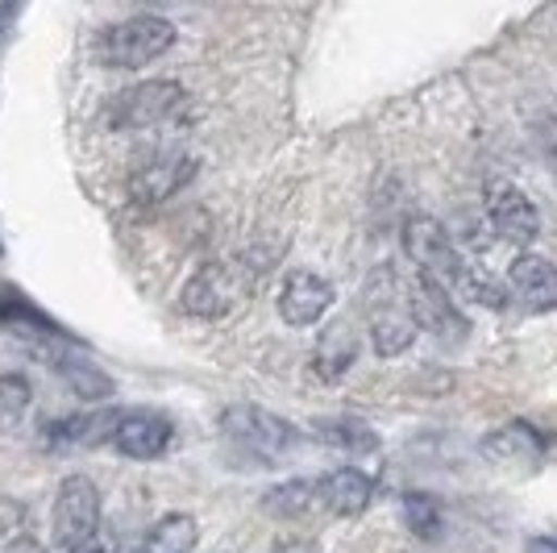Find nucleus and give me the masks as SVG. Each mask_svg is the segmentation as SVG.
<instances>
[{
	"instance_id": "nucleus-6",
	"label": "nucleus",
	"mask_w": 557,
	"mask_h": 553,
	"mask_svg": "<svg viewBox=\"0 0 557 553\" xmlns=\"http://www.w3.org/2000/svg\"><path fill=\"white\" fill-rule=\"evenodd\" d=\"M96 529H100V491L92 479L67 475L54 495V541L75 553L96 541Z\"/></svg>"
},
{
	"instance_id": "nucleus-11",
	"label": "nucleus",
	"mask_w": 557,
	"mask_h": 553,
	"mask_svg": "<svg viewBox=\"0 0 557 553\" xmlns=\"http://www.w3.org/2000/svg\"><path fill=\"white\" fill-rule=\"evenodd\" d=\"M479 450H483V458L520 470V466H541L545 462L549 438L536 425H529V420H508V425L491 429L487 438L479 441Z\"/></svg>"
},
{
	"instance_id": "nucleus-9",
	"label": "nucleus",
	"mask_w": 557,
	"mask_h": 553,
	"mask_svg": "<svg viewBox=\"0 0 557 553\" xmlns=\"http://www.w3.org/2000/svg\"><path fill=\"white\" fill-rule=\"evenodd\" d=\"M508 300H516L520 312L545 317L557 312V262L541 254H516L508 262Z\"/></svg>"
},
{
	"instance_id": "nucleus-20",
	"label": "nucleus",
	"mask_w": 557,
	"mask_h": 553,
	"mask_svg": "<svg viewBox=\"0 0 557 553\" xmlns=\"http://www.w3.org/2000/svg\"><path fill=\"white\" fill-rule=\"evenodd\" d=\"M399 516H404L408 532H417L420 541H437L445 532V504L429 491H408L399 500Z\"/></svg>"
},
{
	"instance_id": "nucleus-26",
	"label": "nucleus",
	"mask_w": 557,
	"mask_h": 553,
	"mask_svg": "<svg viewBox=\"0 0 557 553\" xmlns=\"http://www.w3.org/2000/svg\"><path fill=\"white\" fill-rule=\"evenodd\" d=\"M13 17H17V9L13 4H0V34H4V25H13Z\"/></svg>"
},
{
	"instance_id": "nucleus-25",
	"label": "nucleus",
	"mask_w": 557,
	"mask_h": 553,
	"mask_svg": "<svg viewBox=\"0 0 557 553\" xmlns=\"http://www.w3.org/2000/svg\"><path fill=\"white\" fill-rule=\"evenodd\" d=\"M524 553H557V532H536V537H529Z\"/></svg>"
},
{
	"instance_id": "nucleus-23",
	"label": "nucleus",
	"mask_w": 557,
	"mask_h": 553,
	"mask_svg": "<svg viewBox=\"0 0 557 553\" xmlns=\"http://www.w3.org/2000/svg\"><path fill=\"white\" fill-rule=\"evenodd\" d=\"M533 142L541 146V159L549 162V171L557 175V105H545L533 116Z\"/></svg>"
},
{
	"instance_id": "nucleus-10",
	"label": "nucleus",
	"mask_w": 557,
	"mask_h": 553,
	"mask_svg": "<svg viewBox=\"0 0 557 553\" xmlns=\"http://www.w3.org/2000/svg\"><path fill=\"white\" fill-rule=\"evenodd\" d=\"M333 300H337V292L329 279L312 275V271H292L278 292V317L292 329H312L333 308Z\"/></svg>"
},
{
	"instance_id": "nucleus-1",
	"label": "nucleus",
	"mask_w": 557,
	"mask_h": 553,
	"mask_svg": "<svg viewBox=\"0 0 557 553\" xmlns=\"http://www.w3.org/2000/svg\"><path fill=\"white\" fill-rule=\"evenodd\" d=\"M404 254L417 267V279L442 287L449 300H474L483 304V308H504L508 304V292L499 283L479 275L462 258L454 233L445 230L437 217H429V212H412L404 221Z\"/></svg>"
},
{
	"instance_id": "nucleus-5",
	"label": "nucleus",
	"mask_w": 557,
	"mask_h": 553,
	"mask_svg": "<svg viewBox=\"0 0 557 553\" xmlns=\"http://www.w3.org/2000/svg\"><path fill=\"white\" fill-rule=\"evenodd\" d=\"M187 93L175 79H146L134 88H121V93L104 105V125L116 134H129V130H150V125H163L171 116L184 109Z\"/></svg>"
},
{
	"instance_id": "nucleus-13",
	"label": "nucleus",
	"mask_w": 557,
	"mask_h": 553,
	"mask_svg": "<svg viewBox=\"0 0 557 553\" xmlns=\"http://www.w3.org/2000/svg\"><path fill=\"white\" fill-rule=\"evenodd\" d=\"M175 438L171 420L159 413H146V408H134V413H121L116 416V429H113V445L134 462H154L166 454V445Z\"/></svg>"
},
{
	"instance_id": "nucleus-2",
	"label": "nucleus",
	"mask_w": 557,
	"mask_h": 553,
	"mask_svg": "<svg viewBox=\"0 0 557 553\" xmlns=\"http://www.w3.org/2000/svg\"><path fill=\"white\" fill-rule=\"evenodd\" d=\"M221 433L237 450V458L258 462V466H275V462L292 458L304 441V433L292 420L267 413V408H255V404H233V408H225Z\"/></svg>"
},
{
	"instance_id": "nucleus-3",
	"label": "nucleus",
	"mask_w": 557,
	"mask_h": 553,
	"mask_svg": "<svg viewBox=\"0 0 557 553\" xmlns=\"http://www.w3.org/2000/svg\"><path fill=\"white\" fill-rule=\"evenodd\" d=\"M175 38L180 34H175V25L166 22V17L141 13V17H129V22L121 25H109L100 34V42H96V54H100L104 67L134 71L154 63V59H163L166 50L175 47Z\"/></svg>"
},
{
	"instance_id": "nucleus-8",
	"label": "nucleus",
	"mask_w": 557,
	"mask_h": 553,
	"mask_svg": "<svg viewBox=\"0 0 557 553\" xmlns=\"http://www.w3.org/2000/svg\"><path fill=\"white\" fill-rule=\"evenodd\" d=\"M242 292H246V271L242 267H233V262H209V267H200L196 275L187 279L180 304H184V312H191V317L212 321V317H225L233 304L242 300Z\"/></svg>"
},
{
	"instance_id": "nucleus-4",
	"label": "nucleus",
	"mask_w": 557,
	"mask_h": 553,
	"mask_svg": "<svg viewBox=\"0 0 557 553\" xmlns=\"http://www.w3.org/2000/svg\"><path fill=\"white\" fill-rule=\"evenodd\" d=\"M371 346L379 358H399L404 349H412L417 342V317H412V300H408V287L392 275V271H379L371 279Z\"/></svg>"
},
{
	"instance_id": "nucleus-24",
	"label": "nucleus",
	"mask_w": 557,
	"mask_h": 553,
	"mask_svg": "<svg viewBox=\"0 0 557 553\" xmlns=\"http://www.w3.org/2000/svg\"><path fill=\"white\" fill-rule=\"evenodd\" d=\"M29 408V383L22 374H0V420H17Z\"/></svg>"
},
{
	"instance_id": "nucleus-14",
	"label": "nucleus",
	"mask_w": 557,
	"mask_h": 553,
	"mask_svg": "<svg viewBox=\"0 0 557 553\" xmlns=\"http://www.w3.org/2000/svg\"><path fill=\"white\" fill-rule=\"evenodd\" d=\"M408 300H412V317H417L420 333H433L437 342H449V346H454V342H466L470 324H466V317L458 312V304L449 300L442 287L417 279V283L408 287Z\"/></svg>"
},
{
	"instance_id": "nucleus-22",
	"label": "nucleus",
	"mask_w": 557,
	"mask_h": 553,
	"mask_svg": "<svg viewBox=\"0 0 557 553\" xmlns=\"http://www.w3.org/2000/svg\"><path fill=\"white\" fill-rule=\"evenodd\" d=\"M54 367H59L63 383L79 400H104V395H113V379L100 367H92V362H79L75 354H54Z\"/></svg>"
},
{
	"instance_id": "nucleus-27",
	"label": "nucleus",
	"mask_w": 557,
	"mask_h": 553,
	"mask_svg": "<svg viewBox=\"0 0 557 553\" xmlns=\"http://www.w3.org/2000/svg\"><path fill=\"white\" fill-rule=\"evenodd\" d=\"M129 553H141V550H129Z\"/></svg>"
},
{
	"instance_id": "nucleus-15",
	"label": "nucleus",
	"mask_w": 557,
	"mask_h": 553,
	"mask_svg": "<svg viewBox=\"0 0 557 553\" xmlns=\"http://www.w3.org/2000/svg\"><path fill=\"white\" fill-rule=\"evenodd\" d=\"M317 495H321V507L333 512V516H362L374 500V479L358 466H337L317 479Z\"/></svg>"
},
{
	"instance_id": "nucleus-21",
	"label": "nucleus",
	"mask_w": 557,
	"mask_h": 553,
	"mask_svg": "<svg viewBox=\"0 0 557 553\" xmlns=\"http://www.w3.org/2000/svg\"><path fill=\"white\" fill-rule=\"evenodd\" d=\"M0 329L38 333V337H59V324H50L34 304L25 300L22 292H9V287H0Z\"/></svg>"
},
{
	"instance_id": "nucleus-16",
	"label": "nucleus",
	"mask_w": 557,
	"mask_h": 553,
	"mask_svg": "<svg viewBox=\"0 0 557 553\" xmlns=\"http://www.w3.org/2000/svg\"><path fill=\"white\" fill-rule=\"evenodd\" d=\"M358 362V337L346 321H333L321 329L317 349H312V370L321 383H342Z\"/></svg>"
},
{
	"instance_id": "nucleus-7",
	"label": "nucleus",
	"mask_w": 557,
	"mask_h": 553,
	"mask_svg": "<svg viewBox=\"0 0 557 553\" xmlns=\"http://www.w3.org/2000/svg\"><path fill=\"white\" fill-rule=\"evenodd\" d=\"M483 208H487V221L499 242L508 246H533L536 233H541V212L529 200V192L511 180H491L483 187Z\"/></svg>"
},
{
	"instance_id": "nucleus-19",
	"label": "nucleus",
	"mask_w": 557,
	"mask_h": 553,
	"mask_svg": "<svg viewBox=\"0 0 557 553\" xmlns=\"http://www.w3.org/2000/svg\"><path fill=\"white\" fill-rule=\"evenodd\" d=\"M312 438L333 450H346V454H374L379 450V433H374L367 420H354V416H329L312 425Z\"/></svg>"
},
{
	"instance_id": "nucleus-12",
	"label": "nucleus",
	"mask_w": 557,
	"mask_h": 553,
	"mask_svg": "<svg viewBox=\"0 0 557 553\" xmlns=\"http://www.w3.org/2000/svg\"><path fill=\"white\" fill-rule=\"evenodd\" d=\"M191 175H196V159L191 155H159V159L134 167V175L125 180V187H129V200H138V205H163Z\"/></svg>"
},
{
	"instance_id": "nucleus-17",
	"label": "nucleus",
	"mask_w": 557,
	"mask_h": 553,
	"mask_svg": "<svg viewBox=\"0 0 557 553\" xmlns=\"http://www.w3.org/2000/svg\"><path fill=\"white\" fill-rule=\"evenodd\" d=\"M200 545V525H196V516H187V512H166L159 516L150 532H146V541H141V553H196Z\"/></svg>"
},
{
	"instance_id": "nucleus-18",
	"label": "nucleus",
	"mask_w": 557,
	"mask_h": 553,
	"mask_svg": "<svg viewBox=\"0 0 557 553\" xmlns=\"http://www.w3.org/2000/svg\"><path fill=\"white\" fill-rule=\"evenodd\" d=\"M321 507V495H317V479H287V483L271 487L262 495V512L275 516V520H304Z\"/></svg>"
}]
</instances>
